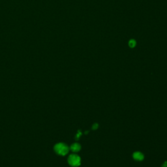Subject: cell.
<instances>
[{
	"label": "cell",
	"mask_w": 167,
	"mask_h": 167,
	"mask_svg": "<svg viewBox=\"0 0 167 167\" xmlns=\"http://www.w3.org/2000/svg\"><path fill=\"white\" fill-rule=\"evenodd\" d=\"M54 149L55 153L57 155H59V156H66L69 151V147L65 144L62 143V142L55 144L54 147Z\"/></svg>",
	"instance_id": "6da1fadb"
},
{
	"label": "cell",
	"mask_w": 167,
	"mask_h": 167,
	"mask_svg": "<svg viewBox=\"0 0 167 167\" xmlns=\"http://www.w3.org/2000/svg\"><path fill=\"white\" fill-rule=\"evenodd\" d=\"M70 149L73 152H78L81 149V146L80 144L78 143H74L72 144L71 147H70Z\"/></svg>",
	"instance_id": "277c9868"
},
{
	"label": "cell",
	"mask_w": 167,
	"mask_h": 167,
	"mask_svg": "<svg viewBox=\"0 0 167 167\" xmlns=\"http://www.w3.org/2000/svg\"><path fill=\"white\" fill-rule=\"evenodd\" d=\"M129 45L130 48H134L135 47V45H136V41L133 39L130 40L129 42Z\"/></svg>",
	"instance_id": "5b68a950"
},
{
	"label": "cell",
	"mask_w": 167,
	"mask_h": 167,
	"mask_svg": "<svg viewBox=\"0 0 167 167\" xmlns=\"http://www.w3.org/2000/svg\"><path fill=\"white\" fill-rule=\"evenodd\" d=\"M161 167H167V161L164 162V163L163 164V165H162Z\"/></svg>",
	"instance_id": "ba28073f"
},
{
	"label": "cell",
	"mask_w": 167,
	"mask_h": 167,
	"mask_svg": "<svg viewBox=\"0 0 167 167\" xmlns=\"http://www.w3.org/2000/svg\"><path fill=\"white\" fill-rule=\"evenodd\" d=\"M133 157L135 161H141L144 159V156L143 153H141V152L136 151V152H135L134 153H133Z\"/></svg>",
	"instance_id": "3957f363"
},
{
	"label": "cell",
	"mask_w": 167,
	"mask_h": 167,
	"mask_svg": "<svg viewBox=\"0 0 167 167\" xmlns=\"http://www.w3.org/2000/svg\"><path fill=\"white\" fill-rule=\"evenodd\" d=\"M82 135V133L80 131V130H78V134L76 135V139H79V137H80Z\"/></svg>",
	"instance_id": "52a82bcc"
},
{
	"label": "cell",
	"mask_w": 167,
	"mask_h": 167,
	"mask_svg": "<svg viewBox=\"0 0 167 167\" xmlns=\"http://www.w3.org/2000/svg\"><path fill=\"white\" fill-rule=\"evenodd\" d=\"M98 127H99V124L98 123H94V124L93 125V126H92V129L93 130H96V129H98Z\"/></svg>",
	"instance_id": "8992f818"
},
{
	"label": "cell",
	"mask_w": 167,
	"mask_h": 167,
	"mask_svg": "<svg viewBox=\"0 0 167 167\" xmlns=\"http://www.w3.org/2000/svg\"><path fill=\"white\" fill-rule=\"evenodd\" d=\"M68 163L72 167L79 166L81 164L80 157L76 154H71L68 157Z\"/></svg>",
	"instance_id": "7a4b0ae2"
}]
</instances>
